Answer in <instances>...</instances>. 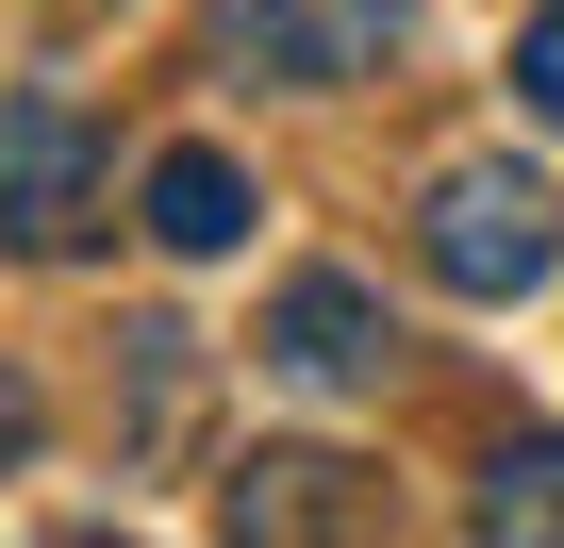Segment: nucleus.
I'll return each mask as SVG.
<instances>
[{
  "mask_svg": "<svg viewBox=\"0 0 564 548\" xmlns=\"http://www.w3.org/2000/svg\"><path fill=\"white\" fill-rule=\"evenodd\" d=\"M415 249H432L448 300H531L547 266H564V200H547L531 166H448L432 216H415Z\"/></svg>",
  "mask_w": 564,
  "mask_h": 548,
  "instance_id": "f257e3e1",
  "label": "nucleus"
},
{
  "mask_svg": "<svg viewBox=\"0 0 564 548\" xmlns=\"http://www.w3.org/2000/svg\"><path fill=\"white\" fill-rule=\"evenodd\" d=\"M265 366L300 383V399H366L399 366V333H382V300L349 283V266H300V283L265 300Z\"/></svg>",
  "mask_w": 564,
  "mask_h": 548,
  "instance_id": "20e7f679",
  "label": "nucleus"
},
{
  "mask_svg": "<svg viewBox=\"0 0 564 548\" xmlns=\"http://www.w3.org/2000/svg\"><path fill=\"white\" fill-rule=\"evenodd\" d=\"M481 531H498V548H514V531L564 548V432H514V449L481 465Z\"/></svg>",
  "mask_w": 564,
  "mask_h": 548,
  "instance_id": "0eeeda50",
  "label": "nucleus"
},
{
  "mask_svg": "<svg viewBox=\"0 0 564 548\" xmlns=\"http://www.w3.org/2000/svg\"><path fill=\"white\" fill-rule=\"evenodd\" d=\"M100 216H117V200H100V117H84L67 84L0 100V233H18L34 266H67Z\"/></svg>",
  "mask_w": 564,
  "mask_h": 548,
  "instance_id": "f03ea898",
  "label": "nucleus"
},
{
  "mask_svg": "<svg viewBox=\"0 0 564 548\" xmlns=\"http://www.w3.org/2000/svg\"><path fill=\"white\" fill-rule=\"evenodd\" d=\"M216 531L232 548H349V531H382V482L349 449H249L216 482Z\"/></svg>",
  "mask_w": 564,
  "mask_h": 548,
  "instance_id": "7ed1b4c3",
  "label": "nucleus"
},
{
  "mask_svg": "<svg viewBox=\"0 0 564 548\" xmlns=\"http://www.w3.org/2000/svg\"><path fill=\"white\" fill-rule=\"evenodd\" d=\"M232 51L265 84H366L399 51V0H232Z\"/></svg>",
  "mask_w": 564,
  "mask_h": 548,
  "instance_id": "39448f33",
  "label": "nucleus"
},
{
  "mask_svg": "<svg viewBox=\"0 0 564 548\" xmlns=\"http://www.w3.org/2000/svg\"><path fill=\"white\" fill-rule=\"evenodd\" d=\"M514 100H531V117H547V133H564V0H547V18H531V34H514Z\"/></svg>",
  "mask_w": 564,
  "mask_h": 548,
  "instance_id": "6e6552de",
  "label": "nucleus"
},
{
  "mask_svg": "<svg viewBox=\"0 0 564 548\" xmlns=\"http://www.w3.org/2000/svg\"><path fill=\"white\" fill-rule=\"evenodd\" d=\"M18 449H34V383L0 366V465H18Z\"/></svg>",
  "mask_w": 564,
  "mask_h": 548,
  "instance_id": "1a4fd4ad",
  "label": "nucleus"
},
{
  "mask_svg": "<svg viewBox=\"0 0 564 548\" xmlns=\"http://www.w3.org/2000/svg\"><path fill=\"white\" fill-rule=\"evenodd\" d=\"M150 233H166L183 266H216V249L249 233V166H232V150H166V166H150Z\"/></svg>",
  "mask_w": 564,
  "mask_h": 548,
  "instance_id": "423d86ee",
  "label": "nucleus"
}]
</instances>
